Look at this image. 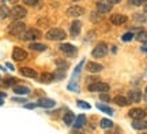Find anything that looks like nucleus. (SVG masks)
<instances>
[{
	"label": "nucleus",
	"instance_id": "39",
	"mask_svg": "<svg viewBox=\"0 0 147 134\" xmlns=\"http://www.w3.org/2000/svg\"><path fill=\"white\" fill-rule=\"evenodd\" d=\"M12 101H15V103H26V99H21V97H14V99H12Z\"/></svg>",
	"mask_w": 147,
	"mask_h": 134
},
{
	"label": "nucleus",
	"instance_id": "9",
	"mask_svg": "<svg viewBox=\"0 0 147 134\" xmlns=\"http://www.w3.org/2000/svg\"><path fill=\"white\" fill-rule=\"evenodd\" d=\"M127 21H128V18L125 15H123V14H113V15L110 16V23L115 25V26H121Z\"/></svg>",
	"mask_w": 147,
	"mask_h": 134
},
{
	"label": "nucleus",
	"instance_id": "12",
	"mask_svg": "<svg viewBox=\"0 0 147 134\" xmlns=\"http://www.w3.org/2000/svg\"><path fill=\"white\" fill-rule=\"evenodd\" d=\"M27 58V52L25 49L22 48H14L12 49V59L16 60V62H22V60H25Z\"/></svg>",
	"mask_w": 147,
	"mask_h": 134
},
{
	"label": "nucleus",
	"instance_id": "46",
	"mask_svg": "<svg viewBox=\"0 0 147 134\" xmlns=\"http://www.w3.org/2000/svg\"><path fill=\"white\" fill-rule=\"evenodd\" d=\"M1 1H3V3H7V1H12V3H14V1H16V0H1Z\"/></svg>",
	"mask_w": 147,
	"mask_h": 134
},
{
	"label": "nucleus",
	"instance_id": "45",
	"mask_svg": "<svg viewBox=\"0 0 147 134\" xmlns=\"http://www.w3.org/2000/svg\"><path fill=\"white\" fill-rule=\"evenodd\" d=\"M143 11H144V12H147V1L143 4Z\"/></svg>",
	"mask_w": 147,
	"mask_h": 134
},
{
	"label": "nucleus",
	"instance_id": "25",
	"mask_svg": "<svg viewBox=\"0 0 147 134\" xmlns=\"http://www.w3.org/2000/svg\"><path fill=\"white\" fill-rule=\"evenodd\" d=\"M97 108L100 110V111H102V112H105V114H108V115H113V110L109 107V105H105V104H101V103H98L97 104Z\"/></svg>",
	"mask_w": 147,
	"mask_h": 134
},
{
	"label": "nucleus",
	"instance_id": "1",
	"mask_svg": "<svg viewBox=\"0 0 147 134\" xmlns=\"http://www.w3.org/2000/svg\"><path fill=\"white\" fill-rule=\"evenodd\" d=\"M67 37V34L63 29H59V27H53V29H49L47 32V38L48 40H52V41H60V40H64Z\"/></svg>",
	"mask_w": 147,
	"mask_h": 134
},
{
	"label": "nucleus",
	"instance_id": "11",
	"mask_svg": "<svg viewBox=\"0 0 147 134\" xmlns=\"http://www.w3.org/2000/svg\"><path fill=\"white\" fill-rule=\"evenodd\" d=\"M127 99L129 100V103H139L142 101V92L139 89H131L128 92V96Z\"/></svg>",
	"mask_w": 147,
	"mask_h": 134
},
{
	"label": "nucleus",
	"instance_id": "36",
	"mask_svg": "<svg viewBox=\"0 0 147 134\" xmlns=\"http://www.w3.org/2000/svg\"><path fill=\"white\" fill-rule=\"evenodd\" d=\"M56 65L60 66L59 69H61V66H63L64 70H67V67H68V63H65V62H63V60H56Z\"/></svg>",
	"mask_w": 147,
	"mask_h": 134
},
{
	"label": "nucleus",
	"instance_id": "5",
	"mask_svg": "<svg viewBox=\"0 0 147 134\" xmlns=\"http://www.w3.org/2000/svg\"><path fill=\"white\" fill-rule=\"evenodd\" d=\"M26 14H27V11L23 5H15L10 11V15L12 16V19H22V18L26 16Z\"/></svg>",
	"mask_w": 147,
	"mask_h": 134
},
{
	"label": "nucleus",
	"instance_id": "40",
	"mask_svg": "<svg viewBox=\"0 0 147 134\" xmlns=\"http://www.w3.org/2000/svg\"><path fill=\"white\" fill-rule=\"evenodd\" d=\"M37 104H33V103H29V104H25V108H27V110H33V108H36Z\"/></svg>",
	"mask_w": 147,
	"mask_h": 134
},
{
	"label": "nucleus",
	"instance_id": "2",
	"mask_svg": "<svg viewBox=\"0 0 147 134\" xmlns=\"http://www.w3.org/2000/svg\"><path fill=\"white\" fill-rule=\"evenodd\" d=\"M25 30H26V25L21 21L12 22L10 26H8V33L12 34V36H21V34H23Z\"/></svg>",
	"mask_w": 147,
	"mask_h": 134
},
{
	"label": "nucleus",
	"instance_id": "15",
	"mask_svg": "<svg viewBox=\"0 0 147 134\" xmlns=\"http://www.w3.org/2000/svg\"><path fill=\"white\" fill-rule=\"evenodd\" d=\"M80 29H82V22L74 21L72 25H71V27H69V33H71V36H74V37L79 36V34H80Z\"/></svg>",
	"mask_w": 147,
	"mask_h": 134
},
{
	"label": "nucleus",
	"instance_id": "21",
	"mask_svg": "<svg viewBox=\"0 0 147 134\" xmlns=\"http://www.w3.org/2000/svg\"><path fill=\"white\" fill-rule=\"evenodd\" d=\"M38 80L41 81V82H44V84H51V82L55 81V75L52 73H42Z\"/></svg>",
	"mask_w": 147,
	"mask_h": 134
},
{
	"label": "nucleus",
	"instance_id": "4",
	"mask_svg": "<svg viewBox=\"0 0 147 134\" xmlns=\"http://www.w3.org/2000/svg\"><path fill=\"white\" fill-rule=\"evenodd\" d=\"M106 54H108V45L104 43L98 44L93 51H91V56L95 58V59H101V58H105Z\"/></svg>",
	"mask_w": 147,
	"mask_h": 134
},
{
	"label": "nucleus",
	"instance_id": "30",
	"mask_svg": "<svg viewBox=\"0 0 147 134\" xmlns=\"http://www.w3.org/2000/svg\"><path fill=\"white\" fill-rule=\"evenodd\" d=\"M15 84H16V78H14V77H7V78L3 80V85L4 86H14Z\"/></svg>",
	"mask_w": 147,
	"mask_h": 134
},
{
	"label": "nucleus",
	"instance_id": "18",
	"mask_svg": "<svg viewBox=\"0 0 147 134\" xmlns=\"http://www.w3.org/2000/svg\"><path fill=\"white\" fill-rule=\"evenodd\" d=\"M132 127L135 130H146L147 129V120L144 119H138L132 122Z\"/></svg>",
	"mask_w": 147,
	"mask_h": 134
},
{
	"label": "nucleus",
	"instance_id": "29",
	"mask_svg": "<svg viewBox=\"0 0 147 134\" xmlns=\"http://www.w3.org/2000/svg\"><path fill=\"white\" fill-rule=\"evenodd\" d=\"M8 15H10V10H8L5 5H0V21L7 18Z\"/></svg>",
	"mask_w": 147,
	"mask_h": 134
},
{
	"label": "nucleus",
	"instance_id": "38",
	"mask_svg": "<svg viewBox=\"0 0 147 134\" xmlns=\"http://www.w3.org/2000/svg\"><path fill=\"white\" fill-rule=\"evenodd\" d=\"M101 100H102V101H105V103H108V101H110V97L108 96V95H105V93H101Z\"/></svg>",
	"mask_w": 147,
	"mask_h": 134
},
{
	"label": "nucleus",
	"instance_id": "50",
	"mask_svg": "<svg viewBox=\"0 0 147 134\" xmlns=\"http://www.w3.org/2000/svg\"><path fill=\"white\" fill-rule=\"evenodd\" d=\"M72 1H79V0H72Z\"/></svg>",
	"mask_w": 147,
	"mask_h": 134
},
{
	"label": "nucleus",
	"instance_id": "32",
	"mask_svg": "<svg viewBox=\"0 0 147 134\" xmlns=\"http://www.w3.org/2000/svg\"><path fill=\"white\" fill-rule=\"evenodd\" d=\"M55 80H64V78H65V70H63V71H61V70H59V71H56V73H55Z\"/></svg>",
	"mask_w": 147,
	"mask_h": 134
},
{
	"label": "nucleus",
	"instance_id": "33",
	"mask_svg": "<svg viewBox=\"0 0 147 134\" xmlns=\"http://www.w3.org/2000/svg\"><path fill=\"white\" fill-rule=\"evenodd\" d=\"M76 105H78L79 108H84V110H90V108H91V105H90L89 103L80 101V100H78V101H76Z\"/></svg>",
	"mask_w": 147,
	"mask_h": 134
},
{
	"label": "nucleus",
	"instance_id": "3",
	"mask_svg": "<svg viewBox=\"0 0 147 134\" xmlns=\"http://www.w3.org/2000/svg\"><path fill=\"white\" fill-rule=\"evenodd\" d=\"M109 85L106 84V82H102V81H95L93 84H90L89 85V90L90 92H101V93H106V92H109Z\"/></svg>",
	"mask_w": 147,
	"mask_h": 134
},
{
	"label": "nucleus",
	"instance_id": "28",
	"mask_svg": "<svg viewBox=\"0 0 147 134\" xmlns=\"http://www.w3.org/2000/svg\"><path fill=\"white\" fill-rule=\"evenodd\" d=\"M134 21L138 23H144L147 22V16L144 14H134Z\"/></svg>",
	"mask_w": 147,
	"mask_h": 134
},
{
	"label": "nucleus",
	"instance_id": "41",
	"mask_svg": "<svg viewBox=\"0 0 147 134\" xmlns=\"http://www.w3.org/2000/svg\"><path fill=\"white\" fill-rule=\"evenodd\" d=\"M108 1H109L110 4H119V3L123 1V0H108Z\"/></svg>",
	"mask_w": 147,
	"mask_h": 134
},
{
	"label": "nucleus",
	"instance_id": "34",
	"mask_svg": "<svg viewBox=\"0 0 147 134\" xmlns=\"http://www.w3.org/2000/svg\"><path fill=\"white\" fill-rule=\"evenodd\" d=\"M132 38H134V33H132V32H127L125 34H123L121 40H123V41H131Z\"/></svg>",
	"mask_w": 147,
	"mask_h": 134
},
{
	"label": "nucleus",
	"instance_id": "26",
	"mask_svg": "<svg viewBox=\"0 0 147 134\" xmlns=\"http://www.w3.org/2000/svg\"><path fill=\"white\" fill-rule=\"evenodd\" d=\"M100 126L102 127V129H110V127H113V122L110 120V119H102L100 122Z\"/></svg>",
	"mask_w": 147,
	"mask_h": 134
},
{
	"label": "nucleus",
	"instance_id": "49",
	"mask_svg": "<svg viewBox=\"0 0 147 134\" xmlns=\"http://www.w3.org/2000/svg\"><path fill=\"white\" fill-rule=\"evenodd\" d=\"M4 104V101H3V99H0V105H3Z\"/></svg>",
	"mask_w": 147,
	"mask_h": 134
},
{
	"label": "nucleus",
	"instance_id": "35",
	"mask_svg": "<svg viewBox=\"0 0 147 134\" xmlns=\"http://www.w3.org/2000/svg\"><path fill=\"white\" fill-rule=\"evenodd\" d=\"M128 1H129V4H132V5H143L147 0H128Z\"/></svg>",
	"mask_w": 147,
	"mask_h": 134
},
{
	"label": "nucleus",
	"instance_id": "17",
	"mask_svg": "<svg viewBox=\"0 0 147 134\" xmlns=\"http://www.w3.org/2000/svg\"><path fill=\"white\" fill-rule=\"evenodd\" d=\"M75 114L72 112V111H68V112H65L64 114V116H63V122L67 126H71V124H74V122H75Z\"/></svg>",
	"mask_w": 147,
	"mask_h": 134
},
{
	"label": "nucleus",
	"instance_id": "8",
	"mask_svg": "<svg viewBox=\"0 0 147 134\" xmlns=\"http://www.w3.org/2000/svg\"><path fill=\"white\" fill-rule=\"evenodd\" d=\"M113 8V4H110L108 0H100V1H97V11L100 12V14H106V12H110Z\"/></svg>",
	"mask_w": 147,
	"mask_h": 134
},
{
	"label": "nucleus",
	"instance_id": "22",
	"mask_svg": "<svg viewBox=\"0 0 147 134\" xmlns=\"http://www.w3.org/2000/svg\"><path fill=\"white\" fill-rule=\"evenodd\" d=\"M113 101H115L119 107H127V105L129 104V100H128L127 97H124V96H120V95H119V96H116L115 99H113Z\"/></svg>",
	"mask_w": 147,
	"mask_h": 134
},
{
	"label": "nucleus",
	"instance_id": "37",
	"mask_svg": "<svg viewBox=\"0 0 147 134\" xmlns=\"http://www.w3.org/2000/svg\"><path fill=\"white\" fill-rule=\"evenodd\" d=\"M38 0H23V3L27 5H36Z\"/></svg>",
	"mask_w": 147,
	"mask_h": 134
},
{
	"label": "nucleus",
	"instance_id": "19",
	"mask_svg": "<svg viewBox=\"0 0 147 134\" xmlns=\"http://www.w3.org/2000/svg\"><path fill=\"white\" fill-rule=\"evenodd\" d=\"M84 124H86V116L82 114V115H78V116L75 118V122H74L72 126L75 129H82Z\"/></svg>",
	"mask_w": 147,
	"mask_h": 134
},
{
	"label": "nucleus",
	"instance_id": "42",
	"mask_svg": "<svg viewBox=\"0 0 147 134\" xmlns=\"http://www.w3.org/2000/svg\"><path fill=\"white\" fill-rule=\"evenodd\" d=\"M7 97V93H4V92L0 90V99H5Z\"/></svg>",
	"mask_w": 147,
	"mask_h": 134
},
{
	"label": "nucleus",
	"instance_id": "47",
	"mask_svg": "<svg viewBox=\"0 0 147 134\" xmlns=\"http://www.w3.org/2000/svg\"><path fill=\"white\" fill-rule=\"evenodd\" d=\"M144 99H146V100H147V88H146V89H144Z\"/></svg>",
	"mask_w": 147,
	"mask_h": 134
},
{
	"label": "nucleus",
	"instance_id": "27",
	"mask_svg": "<svg viewBox=\"0 0 147 134\" xmlns=\"http://www.w3.org/2000/svg\"><path fill=\"white\" fill-rule=\"evenodd\" d=\"M68 89L71 92H75V93H79L80 92V89H79V84L78 81H71L68 84Z\"/></svg>",
	"mask_w": 147,
	"mask_h": 134
},
{
	"label": "nucleus",
	"instance_id": "13",
	"mask_svg": "<svg viewBox=\"0 0 147 134\" xmlns=\"http://www.w3.org/2000/svg\"><path fill=\"white\" fill-rule=\"evenodd\" d=\"M83 12H84V8L80 7V5H72V7H69L68 10H67V14H68L69 16H72V18L83 15Z\"/></svg>",
	"mask_w": 147,
	"mask_h": 134
},
{
	"label": "nucleus",
	"instance_id": "24",
	"mask_svg": "<svg viewBox=\"0 0 147 134\" xmlns=\"http://www.w3.org/2000/svg\"><path fill=\"white\" fill-rule=\"evenodd\" d=\"M29 48L33 49V51H38V52H42V51H45L47 49V45H44L41 43H32L29 45Z\"/></svg>",
	"mask_w": 147,
	"mask_h": 134
},
{
	"label": "nucleus",
	"instance_id": "14",
	"mask_svg": "<svg viewBox=\"0 0 147 134\" xmlns=\"http://www.w3.org/2000/svg\"><path fill=\"white\" fill-rule=\"evenodd\" d=\"M21 74L23 75V77H26V78H33V80L38 78V73H37L36 70L30 69V67H22Z\"/></svg>",
	"mask_w": 147,
	"mask_h": 134
},
{
	"label": "nucleus",
	"instance_id": "48",
	"mask_svg": "<svg viewBox=\"0 0 147 134\" xmlns=\"http://www.w3.org/2000/svg\"><path fill=\"white\" fill-rule=\"evenodd\" d=\"M108 134H120V133H117V131H109Z\"/></svg>",
	"mask_w": 147,
	"mask_h": 134
},
{
	"label": "nucleus",
	"instance_id": "6",
	"mask_svg": "<svg viewBox=\"0 0 147 134\" xmlns=\"http://www.w3.org/2000/svg\"><path fill=\"white\" fill-rule=\"evenodd\" d=\"M22 40H38V38L41 37V32L38 30V29H27L23 32V36H21Z\"/></svg>",
	"mask_w": 147,
	"mask_h": 134
},
{
	"label": "nucleus",
	"instance_id": "31",
	"mask_svg": "<svg viewBox=\"0 0 147 134\" xmlns=\"http://www.w3.org/2000/svg\"><path fill=\"white\" fill-rule=\"evenodd\" d=\"M136 40H138V41H140V43H146V41H147V32L140 30V32L136 34Z\"/></svg>",
	"mask_w": 147,
	"mask_h": 134
},
{
	"label": "nucleus",
	"instance_id": "10",
	"mask_svg": "<svg viewBox=\"0 0 147 134\" xmlns=\"http://www.w3.org/2000/svg\"><path fill=\"white\" fill-rule=\"evenodd\" d=\"M129 118H132L134 120H138V119H144L146 118V111L143 108H132L131 111L128 112Z\"/></svg>",
	"mask_w": 147,
	"mask_h": 134
},
{
	"label": "nucleus",
	"instance_id": "7",
	"mask_svg": "<svg viewBox=\"0 0 147 134\" xmlns=\"http://www.w3.org/2000/svg\"><path fill=\"white\" fill-rule=\"evenodd\" d=\"M60 51H61L64 55H67V56H75L76 52H78L76 47L72 45V44H68V43L60 44Z\"/></svg>",
	"mask_w": 147,
	"mask_h": 134
},
{
	"label": "nucleus",
	"instance_id": "16",
	"mask_svg": "<svg viewBox=\"0 0 147 134\" xmlns=\"http://www.w3.org/2000/svg\"><path fill=\"white\" fill-rule=\"evenodd\" d=\"M37 105H40L42 108H52L56 105V101L52 99H41V100H38Z\"/></svg>",
	"mask_w": 147,
	"mask_h": 134
},
{
	"label": "nucleus",
	"instance_id": "20",
	"mask_svg": "<svg viewBox=\"0 0 147 134\" xmlns=\"http://www.w3.org/2000/svg\"><path fill=\"white\" fill-rule=\"evenodd\" d=\"M102 69H104V66L101 65V63H95V62L87 63V70H89L90 73H100V71H102Z\"/></svg>",
	"mask_w": 147,
	"mask_h": 134
},
{
	"label": "nucleus",
	"instance_id": "23",
	"mask_svg": "<svg viewBox=\"0 0 147 134\" xmlns=\"http://www.w3.org/2000/svg\"><path fill=\"white\" fill-rule=\"evenodd\" d=\"M14 89V93H16V95H27L29 92H30V89L27 88V86H23V85H16V86H12Z\"/></svg>",
	"mask_w": 147,
	"mask_h": 134
},
{
	"label": "nucleus",
	"instance_id": "44",
	"mask_svg": "<svg viewBox=\"0 0 147 134\" xmlns=\"http://www.w3.org/2000/svg\"><path fill=\"white\" fill-rule=\"evenodd\" d=\"M5 66H7V67H8V69H10V70H12V71L15 70V67H14V66H12V65H11V63H7V65H5Z\"/></svg>",
	"mask_w": 147,
	"mask_h": 134
},
{
	"label": "nucleus",
	"instance_id": "43",
	"mask_svg": "<svg viewBox=\"0 0 147 134\" xmlns=\"http://www.w3.org/2000/svg\"><path fill=\"white\" fill-rule=\"evenodd\" d=\"M142 51L143 52H147V41L144 43V45H142Z\"/></svg>",
	"mask_w": 147,
	"mask_h": 134
}]
</instances>
